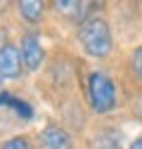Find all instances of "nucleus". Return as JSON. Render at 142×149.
I'll use <instances>...</instances> for the list:
<instances>
[{
	"mask_svg": "<svg viewBox=\"0 0 142 149\" xmlns=\"http://www.w3.org/2000/svg\"><path fill=\"white\" fill-rule=\"evenodd\" d=\"M78 43L88 57L106 59L114 50V33L104 17L90 14L78 24Z\"/></svg>",
	"mask_w": 142,
	"mask_h": 149,
	"instance_id": "obj_1",
	"label": "nucleus"
},
{
	"mask_svg": "<svg viewBox=\"0 0 142 149\" xmlns=\"http://www.w3.org/2000/svg\"><path fill=\"white\" fill-rule=\"evenodd\" d=\"M85 95H88V104H90L93 114L97 116H106L116 109L118 102V90L111 76H106L104 71H90L85 81Z\"/></svg>",
	"mask_w": 142,
	"mask_h": 149,
	"instance_id": "obj_2",
	"label": "nucleus"
},
{
	"mask_svg": "<svg viewBox=\"0 0 142 149\" xmlns=\"http://www.w3.org/2000/svg\"><path fill=\"white\" fill-rule=\"evenodd\" d=\"M19 52H22V62H24V69L29 73H36L43 62H45V47H43V40H40V33L36 29H29L22 40H19Z\"/></svg>",
	"mask_w": 142,
	"mask_h": 149,
	"instance_id": "obj_3",
	"label": "nucleus"
},
{
	"mask_svg": "<svg viewBox=\"0 0 142 149\" xmlns=\"http://www.w3.org/2000/svg\"><path fill=\"white\" fill-rule=\"evenodd\" d=\"M22 73H24V62H22L19 45L3 43L0 45V83L19 81Z\"/></svg>",
	"mask_w": 142,
	"mask_h": 149,
	"instance_id": "obj_4",
	"label": "nucleus"
},
{
	"mask_svg": "<svg viewBox=\"0 0 142 149\" xmlns=\"http://www.w3.org/2000/svg\"><path fill=\"white\" fill-rule=\"evenodd\" d=\"M38 149H74V142L64 128L45 125L38 135Z\"/></svg>",
	"mask_w": 142,
	"mask_h": 149,
	"instance_id": "obj_5",
	"label": "nucleus"
},
{
	"mask_svg": "<svg viewBox=\"0 0 142 149\" xmlns=\"http://www.w3.org/2000/svg\"><path fill=\"white\" fill-rule=\"evenodd\" d=\"M45 10H47V0H17V12H19L22 22H26L29 26L40 24Z\"/></svg>",
	"mask_w": 142,
	"mask_h": 149,
	"instance_id": "obj_6",
	"label": "nucleus"
},
{
	"mask_svg": "<svg viewBox=\"0 0 142 149\" xmlns=\"http://www.w3.org/2000/svg\"><path fill=\"white\" fill-rule=\"evenodd\" d=\"M83 5H85V0H50V7L64 19L83 22Z\"/></svg>",
	"mask_w": 142,
	"mask_h": 149,
	"instance_id": "obj_7",
	"label": "nucleus"
},
{
	"mask_svg": "<svg viewBox=\"0 0 142 149\" xmlns=\"http://www.w3.org/2000/svg\"><path fill=\"white\" fill-rule=\"evenodd\" d=\"M0 107H5V109H12L17 116H22V118H33V109H31V104L29 102H24V100H19V97H14L12 92H7V90H3L0 92Z\"/></svg>",
	"mask_w": 142,
	"mask_h": 149,
	"instance_id": "obj_8",
	"label": "nucleus"
},
{
	"mask_svg": "<svg viewBox=\"0 0 142 149\" xmlns=\"http://www.w3.org/2000/svg\"><path fill=\"white\" fill-rule=\"evenodd\" d=\"M128 71H130V76H133L137 83H142V45H137V47L130 52Z\"/></svg>",
	"mask_w": 142,
	"mask_h": 149,
	"instance_id": "obj_9",
	"label": "nucleus"
},
{
	"mask_svg": "<svg viewBox=\"0 0 142 149\" xmlns=\"http://www.w3.org/2000/svg\"><path fill=\"white\" fill-rule=\"evenodd\" d=\"M0 149H33V144L26 135H14V137H10L0 144Z\"/></svg>",
	"mask_w": 142,
	"mask_h": 149,
	"instance_id": "obj_10",
	"label": "nucleus"
},
{
	"mask_svg": "<svg viewBox=\"0 0 142 149\" xmlns=\"http://www.w3.org/2000/svg\"><path fill=\"white\" fill-rule=\"evenodd\" d=\"M130 149H142V135H140V137H135V140L130 142Z\"/></svg>",
	"mask_w": 142,
	"mask_h": 149,
	"instance_id": "obj_11",
	"label": "nucleus"
},
{
	"mask_svg": "<svg viewBox=\"0 0 142 149\" xmlns=\"http://www.w3.org/2000/svg\"><path fill=\"white\" fill-rule=\"evenodd\" d=\"M140 116H142V100H140Z\"/></svg>",
	"mask_w": 142,
	"mask_h": 149,
	"instance_id": "obj_12",
	"label": "nucleus"
},
{
	"mask_svg": "<svg viewBox=\"0 0 142 149\" xmlns=\"http://www.w3.org/2000/svg\"><path fill=\"white\" fill-rule=\"evenodd\" d=\"M109 149H118V147H109Z\"/></svg>",
	"mask_w": 142,
	"mask_h": 149,
	"instance_id": "obj_13",
	"label": "nucleus"
}]
</instances>
